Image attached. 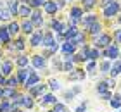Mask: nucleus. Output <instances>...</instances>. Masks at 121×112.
Instances as JSON below:
<instances>
[{
    "mask_svg": "<svg viewBox=\"0 0 121 112\" xmlns=\"http://www.w3.org/2000/svg\"><path fill=\"white\" fill-rule=\"evenodd\" d=\"M116 40H118V43H121V29L116 31Z\"/></svg>",
    "mask_w": 121,
    "mask_h": 112,
    "instance_id": "45",
    "label": "nucleus"
},
{
    "mask_svg": "<svg viewBox=\"0 0 121 112\" xmlns=\"http://www.w3.org/2000/svg\"><path fill=\"white\" fill-rule=\"evenodd\" d=\"M33 22H35L36 26H40L42 22H43V21H42V16H40V12H35V14H33Z\"/></svg>",
    "mask_w": 121,
    "mask_h": 112,
    "instance_id": "29",
    "label": "nucleus"
},
{
    "mask_svg": "<svg viewBox=\"0 0 121 112\" xmlns=\"http://www.w3.org/2000/svg\"><path fill=\"white\" fill-rule=\"evenodd\" d=\"M19 14L23 16V17H28V16H30V7H26V5H23V7L19 9Z\"/></svg>",
    "mask_w": 121,
    "mask_h": 112,
    "instance_id": "31",
    "label": "nucleus"
},
{
    "mask_svg": "<svg viewBox=\"0 0 121 112\" xmlns=\"http://www.w3.org/2000/svg\"><path fill=\"white\" fill-rule=\"evenodd\" d=\"M54 110H56V112H68V110H66V105L64 104H54Z\"/></svg>",
    "mask_w": 121,
    "mask_h": 112,
    "instance_id": "28",
    "label": "nucleus"
},
{
    "mask_svg": "<svg viewBox=\"0 0 121 112\" xmlns=\"http://www.w3.org/2000/svg\"><path fill=\"white\" fill-rule=\"evenodd\" d=\"M74 50H76V43H73L71 40H68L64 45H62V52L66 55H69V54H74Z\"/></svg>",
    "mask_w": 121,
    "mask_h": 112,
    "instance_id": "4",
    "label": "nucleus"
},
{
    "mask_svg": "<svg viewBox=\"0 0 121 112\" xmlns=\"http://www.w3.org/2000/svg\"><path fill=\"white\" fill-rule=\"evenodd\" d=\"M33 98H35L33 95H30V97H24V98H23V105H24L26 109H31L33 105H35V100H33Z\"/></svg>",
    "mask_w": 121,
    "mask_h": 112,
    "instance_id": "15",
    "label": "nucleus"
},
{
    "mask_svg": "<svg viewBox=\"0 0 121 112\" xmlns=\"http://www.w3.org/2000/svg\"><path fill=\"white\" fill-rule=\"evenodd\" d=\"M0 41L9 43V31L5 29V28H0Z\"/></svg>",
    "mask_w": 121,
    "mask_h": 112,
    "instance_id": "19",
    "label": "nucleus"
},
{
    "mask_svg": "<svg viewBox=\"0 0 121 112\" xmlns=\"http://www.w3.org/2000/svg\"><path fill=\"white\" fill-rule=\"evenodd\" d=\"M45 90H47L45 85H40V83H38L35 88L30 90V95H33V97H38V95H43V93H45Z\"/></svg>",
    "mask_w": 121,
    "mask_h": 112,
    "instance_id": "6",
    "label": "nucleus"
},
{
    "mask_svg": "<svg viewBox=\"0 0 121 112\" xmlns=\"http://www.w3.org/2000/svg\"><path fill=\"white\" fill-rule=\"evenodd\" d=\"M0 112H14V107L9 100H2L0 102Z\"/></svg>",
    "mask_w": 121,
    "mask_h": 112,
    "instance_id": "9",
    "label": "nucleus"
},
{
    "mask_svg": "<svg viewBox=\"0 0 121 112\" xmlns=\"http://www.w3.org/2000/svg\"><path fill=\"white\" fill-rule=\"evenodd\" d=\"M43 2H42V0H33V2H31V5H33V7H38V5H42Z\"/></svg>",
    "mask_w": 121,
    "mask_h": 112,
    "instance_id": "42",
    "label": "nucleus"
},
{
    "mask_svg": "<svg viewBox=\"0 0 121 112\" xmlns=\"http://www.w3.org/2000/svg\"><path fill=\"white\" fill-rule=\"evenodd\" d=\"M38 83H40V76L36 74L33 69H30V76H28V79H26V83H24V86H26V90H31V88H35Z\"/></svg>",
    "mask_w": 121,
    "mask_h": 112,
    "instance_id": "1",
    "label": "nucleus"
},
{
    "mask_svg": "<svg viewBox=\"0 0 121 112\" xmlns=\"http://www.w3.org/2000/svg\"><path fill=\"white\" fill-rule=\"evenodd\" d=\"M16 47H17V50H23L24 48V41L23 40H17V45H16Z\"/></svg>",
    "mask_w": 121,
    "mask_h": 112,
    "instance_id": "41",
    "label": "nucleus"
},
{
    "mask_svg": "<svg viewBox=\"0 0 121 112\" xmlns=\"http://www.w3.org/2000/svg\"><path fill=\"white\" fill-rule=\"evenodd\" d=\"M111 43V36L109 35H100L97 40V47H107V45Z\"/></svg>",
    "mask_w": 121,
    "mask_h": 112,
    "instance_id": "8",
    "label": "nucleus"
},
{
    "mask_svg": "<svg viewBox=\"0 0 121 112\" xmlns=\"http://www.w3.org/2000/svg\"><path fill=\"white\" fill-rule=\"evenodd\" d=\"M85 78V71L83 69H74V71H71V74H69V79L71 81H74V79H83Z\"/></svg>",
    "mask_w": 121,
    "mask_h": 112,
    "instance_id": "7",
    "label": "nucleus"
},
{
    "mask_svg": "<svg viewBox=\"0 0 121 112\" xmlns=\"http://www.w3.org/2000/svg\"><path fill=\"white\" fill-rule=\"evenodd\" d=\"M93 69H95V62H90L86 66V71H93Z\"/></svg>",
    "mask_w": 121,
    "mask_h": 112,
    "instance_id": "44",
    "label": "nucleus"
},
{
    "mask_svg": "<svg viewBox=\"0 0 121 112\" xmlns=\"http://www.w3.org/2000/svg\"><path fill=\"white\" fill-rule=\"evenodd\" d=\"M48 112H56V110H48Z\"/></svg>",
    "mask_w": 121,
    "mask_h": 112,
    "instance_id": "48",
    "label": "nucleus"
},
{
    "mask_svg": "<svg viewBox=\"0 0 121 112\" xmlns=\"http://www.w3.org/2000/svg\"><path fill=\"white\" fill-rule=\"evenodd\" d=\"M80 16H81V9H78V7H73V9H71V17H73V19L78 21Z\"/></svg>",
    "mask_w": 121,
    "mask_h": 112,
    "instance_id": "24",
    "label": "nucleus"
},
{
    "mask_svg": "<svg viewBox=\"0 0 121 112\" xmlns=\"http://www.w3.org/2000/svg\"><path fill=\"white\" fill-rule=\"evenodd\" d=\"M64 98H66V100H73V98H74V91H66V93H64Z\"/></svg>",
    "mask_w": 121,
    "mask_h": 112,
    "instance_id": "39",
    "label": "nucleus"
},
{
    "mask_svg": "<svg viewBox=\"0 0 121 112\" xmlns=\"http://www.w3.org/2000/svg\"><path fill=\"white\" fill-rule=\"evenodd\" d=\"M12 67H14V64L10 62V60H2V66H0V72L5 76V78H9V76H12Z\"/></svg>",
    "mask_w": 121,
    "mask_h": 112,
    "instance_id": "3",
    "label": "nucleus"
},
{
    "mask_svg": "<svg viewBox=\"0 0 121 112\" xmlns=\"http://www.w3.org/2000/svg\"><path fill=\"white\" fill-rule=\"evenodd\" d=\"M31 62H33V66H35L36 69H43V67H45V59H43L42 55H33Z\"/></svg>",
    "mask_w": 121,
    "mask_h": 112,
    "instance_id": "5",
    "label": "nucleus"
},
{
    "mask_svg": "<svg viewBox=\"0 0 121 112\" xmlns=\"http://www.w3.org/2000/svg\"><path fill=\"white\" fill-rule=\"evenodd\" d=\"M28 76H30V69H19L17 71V79H19V83H26V79H28Z\"/></svg>",
    "mask_w": 121,
    "mask_h": 112,
    "instance_id": "10",
    "label": "nucleus"
},
{
    "mask_svg": "<svg viewBox=\"0 0 121 112\" xmlns=\"http://www.w3.org/2000/svg\"><path fill=\"white\" fill-rule=\"evenodd\" d=\"M107 88H109V83H107V81H100V83L97 85V91H99V95L106 93V91H107Z\"/></svg>",
    "mask_w": 121,
    "mask_h": 112,
    "instance_id": "18",
    "label": "nucleus"
},
{
    "mask_svg": "<svg viewBox=\"0 0 121 112\" xmlns=\"http://www.w3.org/2000/svg\"><path fill=\"white\" fill-rule=\"evenodd\" d=\"M0 66H2V62H0Z\"/></svg>",
    "mask_w": 121,
    "mask_h": 112,
    "instance_id": "49",
    "label": "nucleus"
},
{
    "mask_svg": "<svg viewBox=\"0 0 121 112\" xmlns=\"http://www.w3.org/2000/svg\"><path fill=\"white\" fill-rule=\"evenodd\" d=\"M100 69H102V72H109L111 71V62H102V66H100Z\"/></svg>",
    "mask_w": 121,
    "mask_h": 112,
    "instance_id": "34",
    "label": "nucleus"
},
{
    "mask_svg": "<svg viewBox=\"0 0 121 112\" xmlns=\"http://www.w3.org/2000/svg\"><path fill=\"white\" fill-rule=\"evenodd\" d=\"M85 109H86V104H81L76 107V112H85Z\"/></svg>",
    "mask_w": 121,
    "mask_h": 112,
    "instance_id": "40",
    "label": "nucleus"
},
{
    "mask_svg": "<svg viewBox=\"0 0 121 112\" xmlns=\"http://www.w3.org/2000/svg\"><path fill=\"white\" fill-rule=\"evenodd\" d=\"M23 31H24V33H31V31H33V24H31V22H28V21H24V22H23Z\"/></svg>",
    "mask_w": 121,
    "mask_h": 112,
    "instance_id": "27",
    "label": "nucleus"
},
{
    "mask_svg": "<svg viewBox=\"0 0 121 112\" xmlns=\"http://www.w3.org/2000/svg\"><path fill=\"white\" fill-rule=\"evenodd\" d=\"M102 98H104V100H109V98H111V91H106V93H102Z\"/></svg>",
    "mask_w": 121,
    "mask_h": 112,
    "instance_id": "43",
    "label": "nucleus"
},
{
    "mask_svg": "<svg viewBox=\"0 0 121 112\" xmlns=\"http://www.w3.org/2000/svg\"><path fill=\"white\" fill-rule=\"evenodd\" d=\"M83 40H85V36L81 35V33H76V35L71 38V41H73V43H83Z\"/></svg>",
    "mask_w": 121,
    "mask_h": 112,
    "instance_id": "25",
    "label": "nucleus"
},
{
    "mask_svg": "<svg viewBox=\"0 0 121 112\" xmlns=\"http://www.w3.org/2000/svg\"><path fill=\"white\" fill-rule=\"evenodd\" d=\"M19 28H21V26L17 24V22H12V24H10V28H9V31L12 33V35H16V33L19 31Z\"/></svg>",
    "mask_w": 121,
    "mask_h": 112,
    "instance_id": "32",
    "label": "nucleus"
},
{
    "mask_svg": "<svg viewBox=\"0 0 121 112\" xmlns=\"http://www.w3.org/2000/svg\"><path fill=\"white\" fill-rule=\"evenodd\" d=\"M14 112H21V110H17V109H16V110H14Z\"/></svg>",
    "mask_w": 121,
    "mask_h": 112,
    "instance_id": "47",
    "label": "nucleus"
},
{
    "mask_svg": "<svg viewBox=\"0 0 121 112\" xmlns=\"http://www.w3.org/2000/svg\"><path fill=\"white\" fill-rule=\"evenodd\" d=\"M42 41H43V45H45V47H54V38H52L50 33H45Z\"/></svg>",
    "mask_w": 121,
    "mask_h": 112,
    "instance_id": "14",
    "label": "nucleus"
},
{
    "mask_svg": "<svg viewBox=\"0 0 121 112\" xmlns=\"http://www.w3.org/2000/svg\"><path fill=\"white\" fill-rule=\"evenodd\" d=\"M118 10H119V4L118 2H111L109 5H106V9H104V16H106V17H112Z\"/></svg>",
    "mask_w": 121,
    "mask_h": 112,
    "instance_id": "2",
    "label": "nucleus"
},
{
    "mask_svg": "<svg viewBox=\"0 0 121 112\" xmlns=\"http://www.w3.org/2000/svg\"><path fill=\"white\" fill-rule=\"evenodd\" d=\"M10 10H2V12H0V17H2L4 21H7V19H10Z\"/></svg>",
    "mask_w": 121,
    "mask_h": 112,
    "instance_id": "35",
    "label": "nucleus"
},
{
    "mask_svg": "<svg viewBox=\"0 0 121 112\" xmlns=\"http://www.w3.org/2000/svg\"><path fill=\"white\" fill-rule=\"evenodd\" d=\"M40 102H42V105H47V104H57V98L54 97L52 93H48V95H43Z\"/></svg>",
    "mask_w": 121,
    "mask_h": 112,
    "instance_id": "11",
    "label": "nucleus"
},
{
    "mask_svg": "<svg viewBox=\"0 0 121 112\" xmlns=\"http://www.w3.org/2000/svg\"><path fill=\"white\" fill-rule=\"evenodd\" d=\"M90 31H92V35H97V33L100 31V24H97V22H95V24L90 28Z\"/></svg>",
    "mask_w": 121,
    "mask_h": 112,
    "instance_id": "38",
    "label": "nucleus"
},
{
    "mask_svg": "<svg viewBox=\"0 0 121 112\" xmlns=\"http://www.w3.org/2000/svg\"><path fill=\"white\" fill-rule=\"evenodd\" d=\"M95 22H97V17H95V16H88V17L85 19V26H93Z\"/></svg>",
    "mask_w": 121,
    "mask_h": 112,
    "instance_id": "26",
    "label": "nucleus"
},
{
    "mask_svg": "<svg viewBox=\"0 0 121 112\" xmlns=\"http://www.w3.org/2000/svg\"><path fill=\"white\" fill-rule=\"evenodd\" d=\"M118 47L116 45H111V47H107V50H106V57H109V59H114V57H118Z\"/></svg>",
    "mask_w": 121,
    "mask_h": 112,
    "instance_id": "12",
    "label": "nucleus"
},
{
    "mask_svg": "<svg viewBox=\"0 0 121 112\" xmlns=\"http://www.w3.org/2000/svg\"><path fill=\"white\" fill-rule=\"evenodd\" d=\"M16 64H17V66L21 67V69H23L24 66H28V64H30V59L26 57V55H21V57H19L17 60H16Z\"/></svg>",
    "mask_w": 121,
    "mask_h": 112,
    "instance_id": "21",
    "label": "nucleus"
},
{
    "mask_svg": "<svg viewBox=\"0 0 121 112\" xmlns=\"http://www.w3.org/2000/svg\"><path fill=\"white\" fill-rule=\"evenodd\" d=\"M17 85H19L17 76H9V78H7V86H9V88H16Z\"/></svg>",
    "mask_w": 121,
    "mask_h": 112,
    "instance_id": "17",
    "label": "nucleus"
},
{
    "mask_svg": "<svg viewBox=\"0 0 121 112\" xmlns=\"http://www.w3.org/2000/svg\"><path fill=\"white\" fill-rule=\"evenodd\" d=\"M59 88H60V83H59L57 79H50V90L56 91V90H59Z\"/></svg>",
    "mask_w": 121,
    "mask_h": 112,
    "instance_id": "33",
    "label": "nucleus"
},
{
    "mask_svg": "<svg viewBox=\"0 0 121 112\" xmlns=\"http://www.w3.org/2000/svg\"><path fill=\"white\" fill-rule=\"evenodd\" d=\"M43 40V33H35L31 38V45L33 47H36V45H40V41Z\"/></svg>",
    "mask_w": 121,
    "mask_h": 112,
    "instance_id": "16",
    "label": "nucleus"
},
{
    "mask_svg": "<svg viewBox=\"0 0 121 112\" xmlns=\"http://www.w3.org/2000/svg\"><path fill=\"white\" fill-rule=\"evenodd\" d=\"M109 72H111V76H118L121 72V60H118V62L111 67V71H109Z\"/></svg>",
    "mask_w": 121,
    "mask_h": 112,
    "instance_id": "20",
    "label": "nucleus"
},
{
    "mask_svg": "<svg viewBox=\"0 0 121 112\" xmlns=\"http://www.w3.org/2000/svg\"><path fill=\"white\" fill-rule=\"evenodd\" d=\"M0 100H4V86H0Z\"/></svg>",
    "mask_w": 121,
    "mask_h": 112,
    "instance_id": "46",
    "label": "nucleus"
},
{
    "mask_svg": "<svg viewBox=\"0 0 121 112\" xmlns=\"http://www.w3.org/2000/svg\"><path fill=\"white\" fill-rule=\"evenodd\" d=\"M10 12H12V14H17L19 12V7H17V2H14V0H10Z\"/></svg>",
    "mask_w": 121,
    "mask_h": 112,
    "instance_id": "30",
    "label": "nucleus"
},
{
    "mask_svg": "<svg viewBox=\"0 0 121 112\" xmlns=\"http://www.w3.org/2000/svg\"><path fill=\"white\" fill-rule=\"evenodd\" d=\"M83 5H85V9H92L95 5V0H83Z\"/></svg>",
    "mask_w": 121,
    "mask_h": 112,
    "instance_id": "37",
    "label": "nucleus"
},
{
    "mask_svg": "<svg viewBox=\"0 0 121 112\" xmlns=\"http://www.w3.org/2000/svg\"><path fill=\"white\" fill-rule=\"evenodd\" d=\"M57 9H59V7H57V4H54V2H47V4H45V10H47L48 14H54Z\"/></svg>",
    "mask_w": 121,
    "mask_h": 112,
    "instance_id": "22",
    "label": "nucleus"
},
{
    "mask_svg": "<svg viewBox=\"0 0 121 112\" xmlns=\"http://www.w3.org/2000/svg\"><path fill=\"white\" fill-rule=\"evenodd\" d=\"M111 107H112V109H119V107H121V95L112 97V100H111Z\"/></svg>",
    "mask_w": 121,
    "mask_h": 112,
    "instance_id": "23",
    "label": "nucleus"
},
{
    "mask_svg": "<svg viewBox=\"0 0 121 112\" xmlns=\"http://www.w3.org/2000/svg\"><path fill=\"white\" fill-rule=\"evenodd\" d=\"M86 57H88V59H92V60H95V59H99V52H97V50H90Z\"/></svg>",
    "mask_w": 121,
    "mask_h": 112,
    "instance_id": "36",
    "label": "nucleus"
},
{
    "mask_svg": "<svg viewBox=\"0 0 121 112\" xmlns=\"http://www.w3.org/2000/svg\"><path fill=\"white\" fill-rule=\"evenodd\" d=\"M16 95H17V90L16 88H4V100H7V98H14Z\"/></svg>",
    "mask_w": 121,
    "mask_h": 112,
    "instance_id": "13",
    "label": "nucleus"
}]
</instances>
